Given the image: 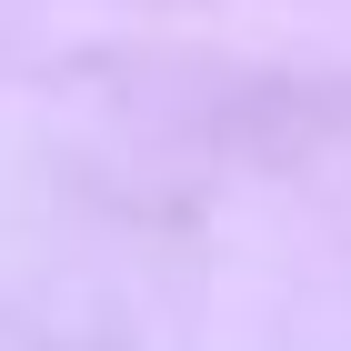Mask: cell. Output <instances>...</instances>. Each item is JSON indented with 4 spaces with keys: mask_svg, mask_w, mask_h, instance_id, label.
Listing matches in <instances>:
<instances>
[]
</instances>
